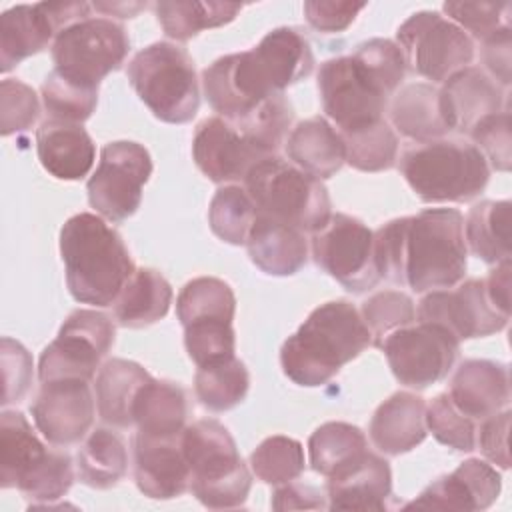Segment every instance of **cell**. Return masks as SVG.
Instances as JSON below:
<instances>
[{
	"mask_svg": "<svg viewBox=\"0 0 512 512\" xmlns=\"http://www.w3.org/2000/svg\"><path fill=\"white\" fill-rule=\"evenodd\" d=\"M314 68L308 38L296 28H274L254 48L222 56L202 72L204 96L230 122L306 78Z\"/></svg>",
	"mask_w": 512,
	"mask_h": 512,
	"instance_id": "6da1fadb",
	"label": "cell"
},
{
	"mask_svg": "<svg viewBox=\"0 0 512 512\" xmlns=\"http://www.w3.org/2000/svg\"><path fill=\"white\" fill-rule=\"evenodd\" d=\"M370 344L372 336L356 306L332 300L314 308L304 324L286 338L280 364L294 384L322 386Z\"/></svg>",
	"mask_w": 512,
	"mask_h": 512,
	"instance_id": "7a4b0ae2",
	"label": "cell"
},
{
	"mask_svg": "<svg viewBox=\"0 0 512 512\" xmlns=\"http://www.w3.org/2000/svg\"><path fill=\"white\" fill-rule=\"evenodd\" d=\"M60 256L74 300L110 306L134 274V262L122 236L100 216L80 212L60 230Z\"/></svg>",
	"mask_w": 512,
	"mask_h": 512,
	"instance_id": "3957f363",
	"label": "cell"
},
{
	"mask_svg": "<svg viewBox=\"0 0 512 512\" xmlns=\"http://www.w3.org/2000/svg\"><path fill=\"white\" fill-rule=\"evenodd\" d=\"M466 274L464 218L456 208H426L408 216L404 284L414 292L456 286Z\"/></svg>",
	"mask_w": 512,
	"mask_h": 512,
	"instance_id": "277c9868",
	"label": "cell"
},
{
	"mask_svg": "<svg viewBox=\"0 0 512 512\" xmlns=\"http://www.w3.org/2000/svg\"><path fill=\"white\" fill-rule=\"evenodd\" d=\"M0 470L2 488H18L40 504L62 498L74 482L70 454L48 448L16 410H4L0 418Z\"/></svg>",
	"mask_w": 512,
	"mask_h": 512,
	"instance_id": "5b68a950",
	"label": "cell"
},
{
	"mask_svg": "<svg viewBox=\"0 0 512 512\" xmlns=\"http://www.w3.org/2000/svg\"><path fill=\"white\" fill-rule=\"evenodd\" d=\"M190 468V490L206 508H238L246 502L252 476L228 428L214 418L196 420L182 432Z\"/></svg>",
	"mask_w": 512,
	"mask_h": 512,
	"instance_id": "8992f818",
	"label": "cell"
},
{
	"mask_svg": "<svg viewBox=\"0 0 512 512\" xmlns=\"http://www.w3.org/2000/svg\"><path fill=\"white\" fill-rule=\"evenodd\" d=\"M400 172L424 202H468L490 178L488 160L474 144L442 138L406 148Z\"/></svg>",
	"mask_w": 512,
	"mask_h": 512,
	"instance_id": "52a82bcc",
	"label": "cell"
},
{
	"mask_svg": "<svg viewBox=\"0 0 512 512\" xmlns=\"http://www.w3.org/2000/svg\"><path fill=\"white\" fill-rule=\"evenodd\" d=\"M256 212L300 232H318L332 216L326 186L278 154L258 162L244 180Z\"/></svg>",
	"mask_w": 512,
	"mask_h": 512,
	"instance_id": "ba28073f",
	"label": "cell"
},
{
	"mask_svg": "<svg viewBox=\"0 0 512 512\" xmlns=\"http://www.w3.org/2000/svg\"><path fill=\"white\" fill-rule=\"evenodd\" d=\"M126 76L150 112L168 124L190 122L200 106L196 68L190 54L170 42L142 48L128 64Z\"/></svg>",
	"mask_w": 512,
	"mask_h": 512,
	"instance_id": "9c48e42d",
	"label": "cell"
},
{
	"mask_svg": "<svg viewBox=\"0 0 512 512\" xmlns=\"http://www.w3.org/2000/svg\"><path fill=\"white\" fill-rule=\"evenodd\" d=\"M130 50L122 24L110 18L88 16L60 30L52 44L54 70L88 86L118 70Z\"/></svg>",
	"mask_w": 512,
	"mask_h": 512,
	"instance_id": "30bf717a",
	"label": "cell"
},
{
	"mask_svg": "<svg viewBox=\"0 0 512 512\" xmlns=\"http://www.w3.org/2000/svg\"><path fill=\"white\" fill-rule=\"evenodd\" d=\"M406 66L430 82H444L454 72L470 66L472 38L454 22L432 10L414 12L396 32Z\"/></svg>",
	"mask_w": 512,
	"mask_h": 512,
	"instance_id": "8fae6325",
	"label": "cell"
},
{
	"mask_svg": "<svg viewBox=\"0 0 512 512\" xmlns=\"http://www.w3.org/2000/svg\"><path fill=\"white\" fill-rule=\"evenodd\" d=\"M112 320L90 308L74 310L60 326L58 336L42 350L38 378L42 382L86 380L100 368V360L114 344Z\"/></svg>",
	"mask_w": 512,
	"mask_h": 512,
	"instance_id": "7c38bea8",
	"label": "cell"
},
{
	"mask_svg": "<svg viewBox=\"0 0 512 512\" xmlns=\"http://www.w3.org/2000/svg\"><path fill=\"white\" fill-rule=\"evenodd\" d=\"M318 90L322 108L340 128V134H350L384 120L382 114L390 96L354 56L322 62Z\"/></svg>",
	"mask_w": 512,
	"mask_h": 512,
	"instance_id": "4fadbf2b",
	"label": "cell"
},
{
	"mask_svg": "<svg viewBox=\"0 0 512 512\" xmlns=\"http://www.w3.org/2000/svg\"><path fill=\"white\" fill-rule=\"evenodd\" d=\"M152 174L148 150L130 140L108 142L86 184L90 206L112 222L130 218L142 200V188Z\"/></svg>",
	"mask_w": 512,
	"mask_h": 512,
	"instance_id": "5bb4252c",
	"label": "cell"
},
{
	"mask_svg": "<svg viewBox=\"0 0 512 512\" xmlns=\"http://www.w3.org/2000/svg\"><path fill=\"white\" fill-rule=\"evenodd\" d=\"M384 350L394 378L414 390H424L448 376L460 350V340L440 324L418 322L398 328L378 346Z\"/></svg>",
	"mask_w": 512,
	"mask_h": 512,
	"instance_id": "9a60e30c",
	"label": "cell"
},
{
	"mask_svg": "<svg viewBox=\"0 0 512 512\" xmlns=\"http://www.w3.org/2000/svg\"><path fill=\"white\" fill-rule=\"evenodd\" d=\"M314 262L350 292H364L378 284L374 260V232L348 214L336 212L312 236Z\"/></svg>",
	"mask_w": 512,
	"mask_h": 512,
	"instance_id": "2e32d148",
	"label": "cell"
},
{
	"mask_svg": "<svg viewBox=\"0 0 512 512\" xmlns=\"http://www.w3.org/2000/svg\"><path fill=\"white\" fill-rule=\"evenodd\" d=\"M508 318V314L492 304L484 280L478 278H470L454 290H430L418 306V322L440 324L458 340L500 332Z\"/></svg>",
	"mask_w": 512,
	"mask_h": 512,
	"instance_id": "e0dca14e",
	"label": "cell"
},
{
	"mask_svg": "<svg viewBox=\"0 0 512 512\" xmlns=\"http://www.w3.org/2000/svg\"><path fill=\"white\" fill-rule=\"evenodd\" d=\"M196 166L212 182H244L250 170L274 156L254 138L222 116H212L196 126L192 140Z\"/></svg>",
	"mask_w": 512,
	"mask_h": 512,
	"instance_id": "ac0fdd59",
	"label": "cell"
},
{
	"mask_svg": "<svg viewBox=\"0 0 512 512\" xmlns=\"http://www.w3.org/2000/svg\"><path fill=\"white\" fill-rule=\"evenodd\" d=\"M38 432L54 446L80 442L92 428L96 402L86 380L42 382L38 396L30 404Z\"/></svg>",
	"mask_w": 512,
	"mask_h": 512,
	"instance_id": "d6986e66",
	"label": "cell"
},
{
	"mask_svg": "<svg viewBox=\"0 0 512 512\" xmlns=\"http://www.w3.org/2000/svg\"><path fill=\"white\" fill-rule=\"evenodd\" d=\"M438 90V106L448 130L470 132L482 118L506 110V92L482 68L466 66Z\"/></svg>",
	"mask_w": 512,
	"mask_h": 512,
	"instance_id": "ffe728a7",
	"label": "cell"
},
{
	"mask_svg": "<svg viewBox=\"0 0 512 512\" xmlns=\"http://www.w3.org/2000/svg\"><path fill=\"white\" fill-rule=\"evenodd\" d=\"M502 490V478L496 468L480 458L464 460L454 472L438 478L414 498L408 508L438 510H486Z\"/></svg>",
	"mask_w": 512,
	"mask_h": 512,
	"instance_id": "44dd1931",
	"label": "cell"
},
{
	"mask_svg": "<svg viewBox=\"0 0 512 512\" xmlns=\"http://www.w3.org/2000/svg\"><path fill=\"white\" fill-rule=\"evenodd\" d=\"M182 436H134V480L138 490L154 500L182 496L190 488V468L182 452Z\"/></svg>",
	"mask_w": 512,
	"mask_h": 512,
	"instance_id": "7402d4cb",
	"label": "cell"
},
{
	"mask_svg": "<svg viewBox=\"0 0 512 512\" xmlns=\"http://www.w3.org/2000/svg\"><path fill=\"white\" fill-rule=\"evenodd\" d=\"M330 510H386L392 498V472L384 458L366 450L358 460L328 478Z\"/></svg>",
	"mask_w": 512,
	"mask_h": 512,
	"instance_id": "603a6c76",
	"label": "cell"
},
{
	"mask_svg": "<svg viewBox=\"0 0 512 512\" xmlns=\"http://www.w3.org/2000/svg\"><path fill=\"white\" fill-rule=\"evenodd\" d=\"M450 400L474 422L508 408L510 374L508 366L492 360H464L450 380Z\"/></svg>",
	"mask_w": 512,
	"mask_h": 512,
	"instance_id": "cb8c5ba5",
	"label": "cell"
},
{
	"mask_svg": "<svg viewBox=\"0 0 512 512\" xmlns=\"http://www.w3.org/2000/svg\"><path fill=\"white\" fill-rule=\"evenodd\" d=\"M38 160L58 180L84 178L96 158V148L82 124L46 120L36 132Z\"/></svg>",
	"mask_w": 512,
	"mask_h": 512,
	"instance_id": "d4e9b609",
	"label": "cell"
},
{
	"mask_svg": "<svg viewBox=\"0 0 512 512\" xmlns=\"http://www.w3.org/2000/svg\"><path fill=\"white\" fill-rule=\"evenodd\" d=\"M372 444L388 454L410 452L426 438V402L412 392H396L384 400L370 420Z\"/></svg>",
	"mask_w": 512,
	"mask_h": 512,
	"instance_id": "484cf974",
	"label": "cell"
},
{
	"mask_svg": "<svg viewBox=\"0 0 512 512\" xmlns=\"http://www.w3.org/2000/svg\"><path fill=\"white\" fill-rule=\"evenodd\" d=\"M58 24L50 10V2L18 4L0 16V68L12 70L24 58L44 50Z\"/></svg>",
	"mask_w": 512,
	"mask_h": 512,
	"instance_id": "4316f807",
	"label": "cell"
},
{
	"mask_svg": "<svg viewBox=\"0 0 512 512\" xmlns=\"http://www.w3.org/2000/svg\"><path fill=\"white\" fill-rule=\"evenodd\" d=\"M246 248L250 260L270 276H292L308 258L304 232L260 212L248 232Z\"/></svg>",
	"mask_w": 512,
	"mask_h": 512,
	"instance_id": "83f0119b",
	"label": "cell"
},
{
	"mask_svg": "<svg viewBox=\"0 0 512 512\" xmlns=\"http://www.w3.org/2000/svg\"><path fill=\"white\" fill-rule=\"evenodd\" d=\"M286 154L294 166L318 180L334 176L346 162V144L328 120L314 116L296 124L286 140Z\"/></svg>",
	"mask_w": 512,
	"mask_h": 512,
	"instance_id": "f1b7e54d",
	"label": "cell"
},
{
	"mask_svg": "<svg viewBox=\"0 0 512 512\" xmlns=\"http://www.w3.org/2000/svg\"><path fill=\"white\" fill-rule=\"evenodd\" d=\"M190 406L182 386L150 378L138 392L132 406V420L138 434L154 438L182 436Z\"/></svg>",
	"mask_w": 512,
	"mask_h": 512,
	"instance_id": "f546056e",
	"label": "cell"
},
{
	"mask_svg": "<svg viewBox=\"0 0 512 512\" xmlns=\"http://www.w3.org/2000/svg\"><path fill=\"white\" fill-rule=\"evenodd\" d=\"M152 376L136 362L124 358L106 360L96 374V408L102 422L116 428H130L132 406L140 388Z\"/></svg>",
	"mask_w": 512,
	"mask_h": 512,
	"instance_id": "4dcf8cb0",
	"label": "cell"
},
{
	"mask_svg": "<svg viewBox=\"0 0 512 512\" xmlns=\"http://www.w3.org/2000/svg\"><path fill=\"white\" fill-rule=\"evenodd\" d=\"M170 282L152 268H138L114 300V316L120 326L144 328L164 318L172 304Z\"/></svg>",
	"mask_w": 512,
	"mask_h": 512,
	"instance_id": "1f68e13d",
	"label": "cell"
},
{
	"mask_svg": "<svg viewBox=\"0 0 512 512\" xmlns=\"http://www.w3.org/2000/svg\"><path fill=\"white\" fill-rule=\"evenodd\" d=\"M390 120L416 142L438 140L450 132L440 114L438 90L428 82L406 84L390 104Z\"/></svg>",
	"mask_w": 512,
	"mask_h": 512,
	"instance_id": "d6a6232c",
	"label": "cell"
},
{
	"mask_svg": "<svg viewBox=\"0 0 512 512\" xmlns=\"http://www.w3.org/2000/svg\"><path fill=\"white\" fill-rule=\"evenodd\" d=\"M76 470L80 482L90 488L116 486L128 470V450L122 436L110 428L92 430L78 450Z\"/></svg>",
	"mask_w": 512,
	"mask_h": 512,
	"instance_id": "836d02e7",
	"label": "cell"
},
{
	"mask_svg": "<svg viewBox=\"0 0 512 512\" xmlns=\"http://www.w3.org/2000/svg\"><path fill=\"white\" fill-rule=\"evenodd\" d=\"M510 206L508 200H484L468 212L464 240L472 254L488 264L510 258Z\"/></svg>",
	"mask_w": 512,
	"mask_h": 512,
	"instance_id": "e575fe53",
	"label": "cell"
},
{
	"mask_svg": "<svg viewBox=\"0 0 512 512\" xmlns=\"http://www.w3.org/2000/svg\"><path fill=\"white\" fill-rule=\"evenodd\" d=\"M366 450L364 432L348 422H324L308 440L310 466L326 478L358 460Z\"/></svg>",
	"mask_w": 512,
	"mask_h": 512,
	"instance_id": "d590c367",
	"label": "cell"
},
{
	"mask_svg": "<svg viewBox=\"0 0 512 512\" xmlns=\"http://www.w3.org/2000/svg\"><path fill=\"white\" fill-rule=\"evenodd\" d=\"M240 4L230 2H156L154 12L166 36L186 42L206 28H218L236 18Z\"/></svg>",
	"mask_w": 512,
	"mask_h": 512,
	"instance_id": "8d00e7d4",
	"label": "cell"
},
{
	"mask_svg": "<svg viewBox=\"0 0 512 512\" xmlns=\"http://www.w3.org/2000/svg\"><path fill=\"white\" fill-rule=\"evenodd\" d=\"M250 388V374L242 360L228 358L222 362L198 366L194 392L200 404L212 412H226L238 406Z\"/></svg>",
	"mask_w": 512,
	"mask_h": 512,
	"instance_id": "74e56055",
	"label": "cell"
},
{
	"mask_svg": "<svg viewBox=\"0 0 512 512\" xmlns=\"http://www.w3.org/2000/svg\"><path fill=\"white\" fill-rule=\"evenodd\" d=\"M176 314L182 326L196 320H230L236 314V296L232 288L214 276L190 280L176 298Z\"/></svg>",
	"mask_w": 512,
	"mask_h": 512,
	"instance_id": "f35d334b",
	"label": "cell"
},
{
	"mask_svg": "<svg viewBox=\"0 0 512 512\" xmlns=\"http://www.w3.org/2000/svg\"><path fill=\"white\" fill-rule=\"evenodd\" d=\"M256 220V206L246 188L230 184L216 190L208 208L212 232L234 246L246 244L248 232Z\"/></svg>",
	"mask_w": 512,
	"mask_h": 512,
	"instance_id": "ab89813d",
	"label": "cell"
},
{
	"mask_svg": "<svg viewBox=\"0 0 512 512\" xmlns=\"http://www.w3.org/2000/svg\"><path fill=\"white\" fill-rule=\"evenodd\" d=\"M42 102L50 120L82 124L98 102V88L72 80L58 70L48 72L42 82Z\"/></svg>",
	"mask_w": 512,
	"mask_h": 512,
	"instance_id": "60d3db41",
	"label": "cell"
},
{
	"mask_svg": "<svg viewBox=\"0 0 512 512\" xmlns=\"http://www.w3.org/2000/svg\"><path fill=\"white\" fill-rule=\"evenodd\" d=\"M304 448L290 436H268L250 454L252 472L266 484H286L304 472Z\"/></svg>",
	"mask_w": 512,
	"mask_h": 512,
	"instance_id": "b9f144b4",
	"label": "cell"
},
{
	"mask_svg": "<svg viewBox=\"0 0 512 512\" xmlns=\"http://www.w3.org/2000/svg\"><path fill=\"white\" fill-rule=\"evenodd\" d=\"M346 144V162L362 172H380L394 166L398 156V138L386 120L368 128L342 134Z\"/></svg>",
	"mask_w": 512,
	"mask_h": 512,
	"instance_id": "7bdbcfd3",
	"label": "cell"
},
{
	"mask_svg": "<svg viewBox=\"0 0 512 512\" xmlns=\"http://www.w3.org/2000/svg\"><path fill=\"white\" fill-rule=\"evenodd\" d=\"M360 316L372 336V344L380 346L386 336L412 324L416 310L408 294L400 290H382L364 300Z\"/></svg>",
	"mask_w": 512,
	"mask_h": 512,
	"instance_id": "ee69618b",
	"label": "cell"
},
{
	"mask_svg": "<svg viewBox=\"0 0 512 512\" xmlns=\"http://www.w3.org/2000/svg\"><path fill=\"white\" fill-rule=\"evenodd\" d=\"M184 346L196 366L234 358L236 336L230 320H196L184 326Z\"/></svg>",
	"mask_w": 512,
	"mask_h": 512,
	"instance_id": "f6af8a7d",
	"label": "cell"
},
{
	"mask_svg": "<svg viewBox=\"0 0 512 512\" xmlns=\"http://www.w3.org/2000/svg\"><path fill=\"white\" fill-rule=\"evenodd\" d=\"M426 428L440 444L448 448L460 452H470L476 448V422L454 406L448 392L438 394L426 406Z\"/></svg>",
	"mask_w": 512,
	"mask_h": 512,
	"instance_id": "bcb514c9",
	"label": "cell"
},
{
	"mask_svg": "<svg viewBox=\"0 0 512 512\" xmlns=\"http://www.w3.org/2000/svg\"><path fill=\"white\" fill-rule=\"evenodd\" d=\"M352 56L368 70V74L384 88L388 96L396 92L408 70L400 46L386 38H372L362 42Z\"/></svg>",
	"mask_w": 512,
	"mask_h": 512,
	"instance_id": "7dc6e473",
	"label": "cell"
},
{
	"mask_svg": "<svg viewBox=\"0 0 512 512\" xmlns=\"http://www.w3.org/2000/svg\"><path fill=\"white\" fill-rule=\"evenodd\" d=\"M442 10L448 14L450 22L480 40L502 26H510L508 2H444Z\"/></svg>",
	"mask_w": 512,
	"mask_h": 512,
	"instance_id": "c3c4849f",
	"label": "cell"
},
{
	"mask_svg": "<svg viewBox=\"0 0 512 512\" xmlns=\"http://www.w3.org/2000/svg\"><path fill=\"white\" fill-rule=\"evenodd\" d=\"M40 104L34 88L28 84L6 78L0 84V132L2 136H10L16 132H24L34 126L38 120Z\"/></svg>",
	"mask_w": 512,
	"mask_h": 512,
	"instance_id": "681fc988",
	"label": "cell"
},
{
	"mask_svg": "<svg viewBox=\"0 0 512 512\" xmlns=\"http://www.w3.org/2000/svg\"><path fill=\"white\" fill-rule=\"evenodd\" d=\"M474 146L484 154V158L490 160V164L496 170L508 172L512 162V150H510V112L508 108L496 114H490L482 118L470 132Z\"/></svg>",
	"mask_w": 512,
	"mask_h": 512,
	"instance_id": "f907efd6",
	"label": "cell"
},
{
	"mask_svg": "<svg viewBox=\"0 0 512 512\" xmlns=\"http://www.w3.org/2000/svg\"><path fill=\"white\" fill-rule=\"evenodd\" d=\"M406 224L408 216L390 220L374 232V260L378 274L394 284H404Z\"/></svg>",
	"mask_w": 512,
	"mask_h": 512,
	"instance_id": "816d5d0a",
	"label": "cell"
},
{
	"mask_svg": "<svg viewBox=\"0 0 512 512\" xmlns=\"http://www.w3.org/2000/svg\"><path fill=\"white\" fill-rule=\"evenodd\" d=\"M2 372H4V396L2 404L20 402L32 384V358L28 350L12 340L2 338Z\"/></svg>",
	"mask_w": 512,
	"mask_h": 512,
	"instance_id": "f5cc1de1",
	"label": "cell"
},
{
	"mask_svg": "<svg viewBox=\"0 0 512 512\" xmlns=\"http://www.w3.org/2000/svg\"><path fill=\"white\" fill-rule=\"evenodd\" d=\"M366 8V2H334V0H308L304 2L306 22L326 34L346 30Z\"/></svg>",
	"mask_w": 512,
	"mask_h": 512,
	"instance_id": "db71d44e",
	"label": "cell"
},
{
	"mask_svg": "<svg viewBox=\"0 0 512 512\" xmlns=\"http://www.w3.org/2000/svg\"><path fill=\"white\" fill-rule=\"evenodd\" d=\"M510 410L504 408L480 422V430H476V444L484 458L492 464L506 470L510 466L508 454V432H510Z\"/></svg>",
	"mask_w": 512,
	"mask_h": 512,
	"instance_id": "11a10c76",
	"label": "cell"
},
{
	"mask_svg": "<svg viewBox=\"0 0 512 512\" xmlns=\"http://www.w3.org/2000/svg\"><path fill=\"white\" fill-rule=\"evenodd\" d=\"M510 46V26H502L482 40V60L492 74V80L496 78L504 88L510 86Z\"/></svg>",
	"mask_w": 512,
	"mask_h": 512,
	"instance_id": "9f6ffc18",
	"label": "cell"
},
{
	"mask_svg": "<svg viewBox=\"0 0 512 512\" xmlns=\"http://www.w3.org/2000/svg\"><path fill=\"white\" fill-rule=\"evenodd\" d=\"M324 494L320 490H316L314 486L308 484H296L286 482L280 484L276 488V492L272 494V508L274 510H294V508H328V504L324 502Z\"/></svg>",
	"mask_w": 512,
	"mask_h": 512,
	"instance_id": "6f0895ef",
	"label": "cell"
},
{
	"mask_svg": "<svg viewBox=\"0 0 512 512\" xmlns=\"http://www.w3.org/2000/svg\"><path fill=\"white\" fill-rule=\"evenodd\" d=\"M484 284L492 304L510 316V258L498 262L488 278H484Z\"/></svg>",
	"mask_w": 512,
	"mask_h": 512,
	"instance_id": "680465c9",
	"label": "cell"
},
{
	"mask_svg": "<svg viewBox=\"0 0 512 512\" xmlns=\"http://www.w3.org/2000/svg\"><path fill=\"white\" fill-rule=\"evenodd\" d=\"M98 12H104L106 16H120V18H132L140 10L146 8L142 2H96L92 4Z\"/></svg>",
	"mask_w": 512,
	"mask_h": 512,
	"instance_id": "91938a15",
	"label": "cell"
}]
</instances>
